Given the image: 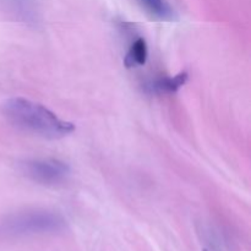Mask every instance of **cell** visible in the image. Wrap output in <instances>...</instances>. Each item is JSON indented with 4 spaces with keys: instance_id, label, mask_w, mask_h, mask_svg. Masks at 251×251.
Masks as SVG:
<instances>
[{
    "instance_id": "obj_6",
    "label": "cell",
    "mask_w": 251,
    "mask_h": 251,
    "mask_svg": "<svg viewBox=\"0 0 251 251\" xmlns=\"http://www.w3.org/2000/svg\"><path fill=\"white\" fill-rule=\"evenodd\" d=\"M147 55H149V49H147L146 41L140 37L135 39L130 46L124 58V65L129 69L145 65L147 61Z\"/></svg>"
},
{
    "instance_id": "obj_5",
    "label": "cell",
    "mask_w": 251,
    "mask_h": 251,
    "mask_svg": "<svg viewBox=\"0 0 251 251\" xmlns=\"http://www.w3.org/2000/svg\"><path fill=\"white\" fill-rule=\"evenodd\" d=\"M9 14L27 25H36L38 21V6L36 0H4Z\"/></svg>"
},
{
    "instance_id": "obj_3",
    "label": "cell",
    "mask_w": 251,
    "mask_h": 251,
    "mask_svg": "<svg viewBox=\"0 0 251 251\" xmlns=\"http://www.w3.org/2000/svg\"><path fill=\"white\" fill-rule=\"evenodd\" d=\"M20 171L26 178L46 186L60 185L70 176V167L54 158L27 159L20 163Z\"/></svg>"
},
{
    "instance_id": "obj_7",
    "label": "cell",
    "mask_w": 251,
    "mask_h": 251,
    "mask_svg": "<svg viewBox=\"0 0 251 251\" xmlns=\"http://www.w3.org/2000/svg\"><path fill=\"white\" fill-rule=\"evenodd\" d=\"M142 6L152 17L161 21H172L176 19V12L166 0H140Z\"/></svg>"
},
{
    "instance_id": "obj_4",
    "label": "cell",
    "mask_w": 251,
    "mask_h": 251,
    "mask_svg": "<svg viewBox=\"0 0 251 251\" xmlns=\"http://www.w3.org/2000/svg\"><path fill=\"white\" fill-rule=\"evenodd\" d=\"M188 78L189 74L186 71H181L176 76H161L147 81L144 85V90L149 95H172L178 92L188 82Z\"/></svg>"
},
{
    "instance_id": "obj_1",
    "label": "cell",
    "mask_w": 251,
    "mask_h": 251,
    "mask_svg": "<svg viewBox=\"0 0 251 251\" xmlns=\"http://www.w3.org/2000/svg\"><path fill=\"white\" fill-rule=\"evenodd\" d=\"M2 112L12 125L46 139H61L75 130L73 123L60 119L47 107L26 98L7 100Z\"/></svg>"
},
{
    "instance_id": "obj_2",
    "label": "cell",
    "mask_w": 251,
    "mask_h": 251,
    "mask_svg": "<svg viewBox=\"0 0 251 251\" xmlns=\"http://www.w3.org/2000/svg\"><path fill=\"white\" fill-rule=\"evenodd\" d=\"M66 227L64 217L47 210L25 211L5 218L0 225V232L7 237H29L39 234H54Z\"/></svg>"
},
{
    "instance_id": "obj_8",
    "label": "cell",
    "mask_w": 251,
    "mask_h": 251,
    "mask_svg": "<svg viewBox=\"0 0 251 251\" xmlns=\"http://www.w3.org/2000/svg\"><path fill=\"white\" fill-rule=\"evenodd\" d=\"M203 251H207V250H203Z\"/></svg>"
}]
</instances>
